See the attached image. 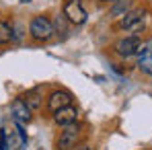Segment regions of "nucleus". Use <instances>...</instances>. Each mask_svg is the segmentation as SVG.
I'll return each instance as SVG.
<instances>
[{
    "mask_svg": "<svg viewBox=\"0 0 152 150\" xmlns=\"http://www.w3.org/2000/svg\"><path fill=\"white\" fill-rule=\"evenodd\" d=\"M80 140V127L78 125H66L64 132L60 134V140H58V150H70L74 148Z\"/></svg>",
    "mask_w": 152,
    "mask_h": 150,
    "instance_id": "39448f33",
    "label": "nucleus"
},
{
    "mask_svg": "<svg viewBox=\"0 0 152 150\" xmlns=\"http://www.w3.org/2000/svg\"><path fill=\"white\" fill-rule=\"evenodd\" d=\"M29 33L35 41H48L53 35V23L45 17H35L29 25Z\"/></svg>",
    "mask_w": 152,
    "mask_h": 150,
    "instance_id": "f257e3e1",
    "label": "nucleus"
},
{
    "mask_svg": "<svg viewBox=\"0 0 152 150\" xmlns=\"http://www.w3.org/2000/svg\"><path fill=\"white\" fill-rule=\"evenodd\" d=\"M2 136L6 140V150H23V146L27 144V134L23 132V127L19 124L10 125V130L4 127Z\"/></svg>",
    "mask_w": 152,
    "mask_h": 150,
    "instance_id": "f03ea898",
    "label": "nucleus"
},
{
    "mask_svg": "<svg viewBox=\"0 0 152 150\" xmlns=\"http://www.w3.org/2000/svg\"><path fill=\"white\" fill-rule=\"evenodd\" d=\"M140 45H142L140 37L132 35V37H124V39H119V41L115 43V51H117L121 58H129V56H136V53H138Z\"/></svg>",
    "mask_w": 152,
    "mask_h": 150,
    "instance_id": "423d86ee",
    "label": "nucleus"
},
{
    "mask_svg": "<svg viewBox=\"0 0 152 150\" xmlns=\"http://www.w3.org/2000/svg\"><path fill=\"white\" fill-rule=\"evenodd\" d=\"M64 15H66V19H68L72 25H82V23H86V10H84V6H82L80 0H68L66 6H64Z\"/></svg>",
    "mask_w": 152,
    "mask_h": 150,
    "instance_id": "7ed1b4c3",
    "label": "nucleus"
},
{
    "mask_svg": "<svg viewBox=\"0 0 152 150\" xmlns=\"http://www.w3.org/2000/svg\"><path fill=\"white\" fill-rule=\"evenodd\" d=\"M101 2H109V0H101Z\"/></svg>",
    "mask_w": 152,
    "mask_h": 150,
    "instance_id": "a211bd4d",
    "label": "nucleus"
},
{
    "mask_svg": "<svg viewBox=\"0 0 152 150\" xmlns=\"http://www.w3.org/2000/svg\"><path fill=\"white\" fill-rule=\"evenodd\" d=\"M70 25H72V23L66 19V15H58L56 21H53V33H58L62 39H66L68 33H70Z\"/></svg>",
    "mask_w": 152,
    "mask_h": 150,
    "instance_id": "f8f14e48",
    "label": "nucleus"
},
{
    "mask_svg": "<svg viewBox=\"0 0 152 150\" xmlns=\"http://www.w3.org/2000/svg\"><path fill=\"white\" fill-rule=\"evenodd\" d=\"M0 150H6V140L2 136V130H0Z\"/></svg>",
    "mask_w": 152,
    "mask_h": 150,
    "instance_id": "2eb2a0df",
    "label": "nucleus"
},
{
    "mask_svg": "<svg viewBox=\"0 0 152 150\" xmlns=\"http://www.w3.org/2000/svg\"><path fill=\"white\" fill-rule=\"evenodd\" d=\"M21 2H31V0H21Z\"/></svg>",
    "mask_w": 152,
    "mask_h": 150,
    "instance_id": "f3484780",
    "label": "nucleus"
},
{
    "mask_svg": "<svg viewBox=\"0 0 152 150\" xmlns=\"http://www.w3.org/2000/svg\"><path fill=\"white\" fill-rule=\"evenodd\" d=\"M76 150H91L88 146H80V148H76Z\"/></svg>",
    "mask_w": 152,
    "mask_h": 150,
    "instance_id": "dca6fc26",
    "label": "nucleus"
},
{
    "mask_svg": "<svg viewBox=\"0 0 152 150\" xmlns=\"http://www.w3.org/2000/svg\"><path fill=\"white\" fill-rule=\"evenodd\" d=\"M53 119H56V124L62 125V127L72 125V124H76V119H78V109L72 107V105L62 107V109H58V111L53 113Z\"/></svg>",
    "mask_w": 152,
    "mask_h": 150,
    "instance_id": "6e6552de",
    "label": "nucleus"
},
{
    "mask_svg": "<svg viewBox=\"0 0 152 150\" xmlns=\"http://www.w3.org/2000/svg\"><path fill=\"white\" fill-rule=\"evenodd\" d=\"M146 23V12L144 10H129L124 19H119V29L124 31H140Z\"/></svg>",
    "mask_w": 152,
    "mask_h": 150,
    "instance_id": "20e7f679",
    "label": "nucleus"
},
{
    "mask_svg": "<svg viewBox=\"0 0 152 150\" xmlns=\"http://www.w3.org/2000/svg\"><path fill=\"white\" fill-rule=\"evenodd\" d=\"M23 101L29 105V109H39V107H41V97H39L37 91H27V95L23 97Z\"/></svg>",
    "mask_w": 152,
    "mask_h": 150,
    "instance_id": "ddd939ff",
    "label": "nucleus"
},
{
    "mask_svg": "<svg viewBox=\"0 0 152 150\" xmlns=\"http://www.w3.org/2000/svg\"><path fill=\"white\" fill-rule=\"evenodd\" d=\"M129 10H132V0H113V4L109 8V15L113 19H124Z\"/></svg>",
    "mask_w": 152,
    "mask_h": 150,
    "instance_id": "9b49d317",
    "label": "nucleus"
},
{
    "mask_svg": "<svg viewBox=\"0 0 152 150\" xmlns=\"http://www.w3.org/2000/svg\"><path fill=\"white\" fill-rule=\"evenodd\" d=\"M68 105H72V95L68 91H56V93H51L50 99H48V109H50L51 113H56L58 109L68 107Z\"/></svg>",
    "mask_w": 152,
    "mask_h": 150,
    "instance_id": "0eeeda50",
    "label": "nucleus"
},
{
    "mask_svg": "<svg viewBox=\"0 0 152 150\" xmlns=\"http://www.w3.org/2000/svg\"><path fill=\"white\" fill-rule=\"evenodd\" d=\"M10 113L15 115V121L17 124H29L31 119V109L23 99H15L10 105Z\"/></svg>",
    "mask_w": 152,
    "mask_h": 150,
    "instance_id": "1a4fd4ad",
    "label": "nucleus"
},
{
    "mask_svg": "<svg viewBox=\"0 0 152 150\" xmlns=\"http://www.w3.org/2000/svg\"><path fill=\"white\" fill-rule=\"evenodd\" d=\"M138 66H140L142 72L152 76V41L146 43L144 48L140 45V50H138Z\"/></svg>",
    "mask_w": 152,
    "mask_h": 150,
    "instance_id": "9d476101",
    "label": "nucleus"
},
{
    "mask_svg": "<svg viewBox=\"0 0 152 150\" xmlns=\"http://www.w3.org/2000/svg\"><path fill=\"white\" fill-rule=\"evenodd\" d=\"M12 39V27L8 25V23H2L0 21V43L4 45V43H8Z\"/></svg>",
    "mask_w": 152,
    "mask_h": 150,
    "instance_id": "4468645a",
    "label": "nucleus"
}]
</instances>
